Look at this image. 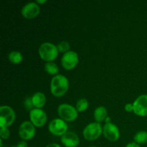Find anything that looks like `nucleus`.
<instances>
[{
  "label": "nucleus",
  "instance_id": "22",
  "mask_svg": "<svg viewBox=\"0 0 147 147\" xmlns=\"http://www.w3.org/2000/svg\"><path fill=\"white\" fill-rule=\"evenodd\" d=\"M24 106L27 111H32L34 107V105L32 103V97H27L24 100Z\"/></svg>",
  "mask_w": 147,
  "mask_h": 147
},
{
  "label": "nucleus",
  "instance_id": "17",
  "mask_svg": "<svg viewBox=\"0 0 147 147\" xmlns=\"http://www.w3.org/2000/svg\"><path fill=\"white\" fill-rule=\"evenodd\" d=\"M135 143L138 144H144L147 143V132L145 131H142L135 134L134 137Z\"/></svg>",
  "mask_w": 147,
  "mask_h": 147
},
{
  "label": "nucleus",
  "instance_id": "27",
  "mask_svg": "<svg viewBox=\"0 0 147 147\" xmlns=\"http://www.w3.org/2000/svg\"><path fill=\"white\" fill-rule=\"evenodd\" d=\"M105 121H106V123H111V118H109V117H107L106 119V120H105Z\"/></svg>",
  "mask_w": 147,
  "mask_h": 147
},
{
  "label": "nucleus",
  "instance_id": "2",
  "mask_svg": "<svg viewBox=\"0 0 147 147\" xmlns=\"http://www.w3.org/2000/svg\"><path fill=\"white\" fill-rule=\"evenodd\" d=\"M39 55L45 61L53 62L58 55L57 46L50 42L42 43L39 47Z\"/></svg>",
  "mask_w": 147,
  "mask_h": 147
},
{
  "label": "nucleus",
  "instance_id": "19",
  "mask_svg": "<svg viewBox=\"0 0 147 147\" xmlns=\"http://www.w3.org/2000/svg\"><path fill=\"white\" fill-rule=\"evenodd\" d=\"M88 101L86 98H80L76 103V109L78 112H84L88 108Z\"/></svg>",
  "mask_w": 147,
  "mask_h": 147
},
{
  "label": "nucleus",
  "instance_id": "7",
  "mask_svg": "<svg viewBox=\"0 0 147 147\" xmlns=\"http://www.w3.org/2000/svg\"><path fill=\"white\" fill-rule=\"evenodd\" d=\"M30 119L31 123L35 127H42L46 123L47 116L45 112L41 109H33L30 111Z\"/></svg>",
  "mask_w": 147,
  "mask_h": 147
},
{
  "label": "nucleus",
  "instance_id": "18",
  "mask_svg": "<svg viewBox=\"0 0 147 147\" xmlns=\"http://www.w3.org/2000/svg\"><path fill=\"white\" fill-rule=\"evenodd\" d=\"M45 70L50 75H56L59 72V67L54 62H48L45 65Z\"/></svg>",
  "mask_w": 147,
  "mask_h": 147
},
{
  "label": "nucleus",
  "instance_id": "25",
  "mask_svg": "<svg viewBox=\"0 0 147 147\" xmlns=\"http://www.w3.org/2000/svg\"><path fill=\"white\" fill-rule=\"evenodd\" d=\"M126 147H141L139 146V144L135 143V142H131V143H129L126 145Z\"/></svg>",
  "mask_w": 147,
  "mask_h": 147
},
{
  "label": "nucleus",
  "instance_id": "11",
  "mask_svg": "<svg viewBox=\"0 0 147 147\" xmlns=\"http://www.w3.org/2000/svg\"><path fill=\"white\" fill-rule=\"evenodd\" d=\"M103 134L105 138L110 142H116L120 137L119 128L112 123L105 124L103 128Z\"/></svg>",
  "mask_w": 147,
  "mask_h": 147
},
{
  "label": "nucleus",
  "instance_id": "1",
  "mask_svg": "<svg viewBox=\"0 0 147 147\" xmlns=\"http://www.w3.org/2000/svg\"><path fill=\"white\" fill-rule=\"evenodd\" d=\"M69 88V82L66 77L57 75L52 78L50 83V92L55 97L64 96Z\"/></svg>",
  "mask_w": 147,
  "mask_h": 147
},
{
  "label": "nucleus",
  "instance_id": "12",
  "mask_svg": "<svg viewBox=\"0 0 147 147\" xmlns=\"http://www.w3.org/2000/svg\"><path fill=\"white\" fill-rule=\"evenodd\" d=\"M40 12V8L36 2L26 4L21 10V14L26 19H33L37 17Z\"/></svg>",
  "mask_w": 147,
  "mask_h": 147
},
{
  "label": "nucleus",
  "instance_id": "13",
  "mask_svg": "<svg viewBox=\"0 0 147 147\" xmlns=\"http://www.w3.org/2000/svg\"><path fill=\"white\" fill-rule=\"evenodd\" d=\"M61 142L65 147H77L80 144V139L76 134L67 131L61 136Z\"/></svg>",
  "mask_w": 147,
  "mask_h": 147
},
{
  "label": "nucleus",
  "instance_id": "29",
  "mask_svg": "<svg viewBox=\"0 0 147 147\" xmlns=\"http://www.w3.org/2000/svg\"><path fill=\"white\" fill-rule=\"evenodd\" d=\"M10 147H17L16 146H10Z\"/></svg>",
  "mask_w": 147,
  "mask_h": 147
},
{
  "label": "nucleus",
  "instance_id": "28",
  "mask_svg": "<svg viewBox=\"0 0 147 147\" xmlns=\"http://www.w3.org/2000/svg\"><path fill=\"white\" fill-rule=\"evenodd\" d=\"M47 2V1L46 0H43V1H36V3H38V4H44V3Z\"/></svg>",
  "mask_w": 147,
  "mask_h": 147
},
{
  "label": "nucleus",
  "instance_id": "20",
  "mask_svg": "<svg viewBox=\"0 0 147 147\" xmlns=\"http://www.w3.org/2000/svg\"><path fill=\"white\" fill-rule=\"evenodd\" d=\"M70 44L67 41H63L59 43L57 46V48L58 50L59 53H66L68 51H70Z\"/></svg>",
  "mask_w": 147,
  "mask_h": 147
},
{
  "label": "nucleus",
  "instance_id": "26",
  "mask_svg": "<svg viewBox=\"0 0 147 147\" xmlns=\"http://www.w3.org/2000/svg\"><path fill=\"white\" fill-rule=\"evenodd\" d=\"M46 147H61V146H60L59 144H57L52 143V144H50L47 145Z\"/></svg>",
  "mask_w": 147,
  "mask_h": 147
},
{
  "label": "nucleus",
  "instance_id": "3",
  "mask_svg": "<svg viewBox=\"0 0 147 147\" xmlns=\"http://www.w3.org/2000/svg\"><path fill=\"white\" fill-rule=\"evenodd\" d=\"M78 112L76 108L67 103L60 105L57 109V113L60 119L67 122L74 121L78 116Z\"/></svg>",
  "mask_w": 147,
  "mask_h": 147
},
{
  "label": "nucleus",
  "instance_id": "23",
  "mask_svg": "<svg viewBox=\"0 0 147 147\" xmlns=\"http://www.w3.org/2000/svg\"><path fill=\"white\" fill-rule=\"evenodd\" d=\"M125 110L128 112L134 111V106L131 103H128L125 106Z\"/></svg>",
  "mask_w": 147,
  "mask_h": 147
},
{
  "label": "nucleus",
  "instance_id": "21",
  "mask_svg": "<svg viewBox=\"0 0 147 147\" xmlns=\"http://www.w3.org/2000/svg\"><path fill=\"white\" fill-rule=\"evenodd\" d=\"M0 136L1 139H8L10 136L9 130L7 127L0 128Z\"/></svg>",
  "mask_w": 147,
  "mask_h": 147
},
{
  "label": "nucleus",
  "instance_id": "5",
  "mask_svg": "<svg viewBox=\"0 0 147 147\" xmlns=\"http://www.w3.org/2000/svg\"><path fill=\"white\" fill-rule=\"evenodd\" d=\"M103 133V128L99 123L95 122L88 125L83 132V136L88 141H94L98 139Z\"/></svg>",
  "mask_w": 147,
  "mask_h": 147
},
{
  "label": "nucleus",
  "instance_id": "9",
  "mask_svg": "<svg viewBox=\"0 0 147 147\" xmlns=\"http://www.w3.org/2000/svg\"><path fill=\"white\" fill-rule=\"evenodd\" d=\"M79 61L78 55L74 51H68L63 54L61 58V65L65 70H70L76 67Z\"/></svg>",
  "mask_w": 147,
  "mask_h": 147
},
{
  "label": "nucleus",
  "instance_id": "4",
  "mask_svg": "<svg viewBox=\"0 0 147 147\" xmlns=\"http://www.w3.org/2000/svg\"><path fill=\"white\" fill-rule=\"evenodd\" d=\"M15 113L11 107L2 106L0 107V126L8 127L15 121Z\"/></svg>",
  "mask_w": 147,
  "mask_h": 147
},
{
  "label": "nucleus",
  "instance_id": "8",
  "mask_svg": "<svg viewBox=\"0 0 147 147\" xmlns=\"http://www.w3.org/2000/svg\"><path fill=\"white\" fill-rule=\"evenodd\" d=\"M35 126L30 121H24L19 128V135L23 141L31 140L35 136Z\"/></svg>",
  "mask_w": 147,
  "mask_h": 147
},
{
  "label": "nucleus",
  "instance_id": "30",
  "mask_svg": "<svg viewBox=\"0 0 147 147\" xmlns=\"http://www.w3.org/2000/svg\"><path fill=\"white\" fill-rule=\"evenodd\" d=\"M90 147H96V146H90Z\"/></svg>",
  "mask_w": 147,
  "mask_h": 147
},
{
  "label": "nucleus",
  "instance_id": "14",
  "mask_svg": "<svg viewBox=\"0 0 147 147\" xmlns=\"http://www.w3.org/2000/svg\"><path fill=\"white\" fill-rule=\"evenodd\" d=\"M32 103L34 105V107L35 109H41L45 106L46 103V97L44 93L41 92H37L34 93L32 96Z\"/></svg>",
  "mask_w": 147,
  "mask_h": 147
},
{
  "label": "nucleus",
  "instance_id": "15",
  "mask_svg": "<svg viewBox=\"0 0 147 147\" xmlns=\"http://www.w3.org/2000/svg\"><path fill=\"white\" fill-rule=\"evenodd\" d=\"M107 110L103 106H100L96 109L94 111V119L97 123H101L107 118Z\"/></svg>",
  "mask_w": 147,
  "mask_h": 147
},
{
  "label": "nucleus",
  "instance_id": "16",
  "mask_svg": "<svg viewBox=\"0 0 147 147\" xmlns=\"http://www.w3.org/2000/svg\"><path fill=\"white\" fill-rule=\"evenodd\" d=\"M9 60L12 64L18 65L21 63L23 60V56L20 52L18 51H11L8 55Z\"/></svg>",
  "mask_w": 147,
  "mask_h": 147
},
{
  "label": "nucleus",
  "instance_id": "10",
  "mask_svg": "<svg viewBox=\"0 0 147 147\" xmlns=\"http://www.w3.org/2000/svg\"><path fill=\"white\" fill-rule=\"evenodd\" d=\"M134 112L139 116H147V95H142L133 103Z\"/></svg>",
  "mask_w": 147,
  "mask_h": 147
},
{
  "label": "nucleus",
  "instance_id": "6",
  "mask_svg": "<svg viewBox=\"0 0 147 147\" xmlns=\"http://www.w3.org/2000/svg\"><path fill=\"white\" fill-rule=\"evenodd\" d=\"M67 124L61 119H53L49 123L48 129L52 134L57 136H62L67 132Z\"/></svg>",
  "mask_w": 147,
  "mask_h": 147
},
{
  "label": "nucleus",
  "instance_id": "24",
  "mask_svg": "<svg viewBox=\"0 0 147 147\" xmlns=\"http://www.w3.org/2000/svg\"><path fill=\"white\" fill-rule=\"evenodd\" d=\"M17 147H27V144L25 141H22L16 146Z\"/></svg>",
  "mask_w": 147,
  "mask_h": 147
}]
</instances>
